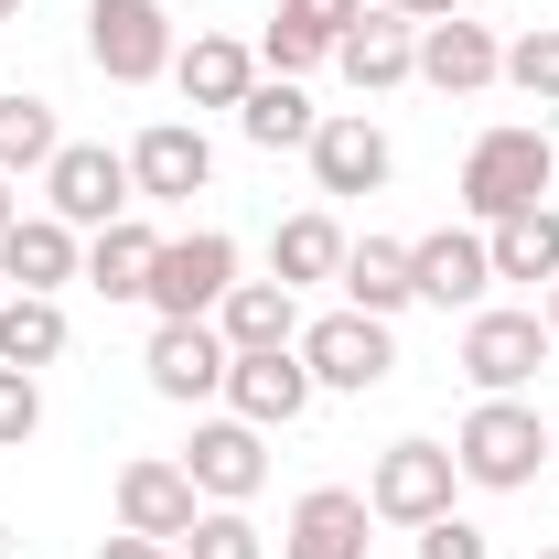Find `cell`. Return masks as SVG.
<instances>
[{
	"mask_svg": "<svg viewBox=\"0 0 559 559\" xmlns=\"http://www.w3.org/2000/svg\"><path fill=\"white\" fill-rule=\"evenodd\" d=\"M97 559H173V549H162V538H130V527H119V538H108Z\"/></svg>",
	"mask_w": 559,
	"mask_h": 559,
	"instance_id": "35",
	"label": "cell"
},
{
	"mask_svg": "<svg viewBox=\"0 0 559 559\" xmlns=\"http://www.w3.org/2000/svg\"><path fill=\"white\" fill-rule=\"evenodd\" d=\"M11 215H22V205H11V173H0V237H11Z\"/></svg>",
	"mask_w": 559,
	"mask_h": 559,
	"instance_id": "36",
	"label": "cell"
},
{
	"mask_svg": "<svg viewBox=\"0 0 559 559\" xmlns=\"http://www.w3.org/2000/svg\"><path fill=\"white\" fill-rule=\"evenodd\" d=\"M215 334H226V355L301 345V290H280V280H237V290L215 301Z\"/></svg>",
	"mask_w": 559,
	"mask_h": 559,
	"instance_id": "20",
	"label": "cell"
},
{
	"mask_svg": "<svg viewBox=\"0 0 559 559\" xmlns=\"http://www.w3.org/2000/svg\"><path fill=\"white\" fill-rule=\"evenodd\" d=\"M549 194H559V151L538 119H506V130H485L463 151V215L474 226H506V215L549 205Z\"/></svg>",
	"mask_w": 559,
	"mask_h": 559,
	"instance_id": "1",
	"label": "cell"
},
{
	"mask_svg": "<svg viewBox=\"0 0 559 559\" xmlns=\"http://www.w3.org/2000/svg\"><path fill=\"white\" fill-rule=\"evenodd\" d=\"M549 334H559V280H549Z\"/></svg>",
	"mask_w": 559,
	"mask_h": 559,
	"instance_id": "37",
	"label": "cell"
},
{
	"mask_svg": "<svg viewBox=\"0 0 559 559\" xmlns=\"http://www.w3.org/2000/svg\"><path fill=\"white\" fill-rule=\"evenodd\" d=\"M66 355V301L55 290H11L0 301V366H55Z\"/></svg>",
	"mask_w": 559,
	"mask_h": 559,
	"instance_id": "28",
	"label": "cell"
},
{
	"mask_svg": "<svg viewBox=\"0 0 559 559\" xmlns=\"http://www.w3.org/2000/svg\"><path fill=\"white\" fill-rule=\"evenodd\" d=\"M173 11L162 0H86V66L108 75V86H151V75H173Z\"/></svg>",
	"mask_w": 559,
	"mask_h": 559,
	"instance_id": "4",
	"label": "cell"
},
{
	"mask_svg": "<svg viewBox=\"0 0 559 559\" xmlns=\"http://www.w3.org/2000/svg\"><path fill=\"white\" fill-rule=\"evenodd\" d=\"M0 559H11V527H0Z\"/></svg>",
	"mask_w": 559,
	"mask_h": 559,
	"instance_id": "39",
	"label": "cell"
},
{
	"mask_svg": "<svg viewBox=\"0 0 559 559\" xmlns=\"http://www.w3.org/2000/svg\"><path fill=\"white\" fill-rule=\"evenodd\" d=\"M452 485H463L452 441H388L377 474H366V516H388V527H430V516H452Z\"/></svg>",
	"mask_w": 559,
	"mask_h": 559,
	"instance_id": "6",
	"label": "cell"
},
{
	"mask_svg": "<svg viewBox=\"0 0 559 559\" xmlns=\"http://www.w3.org/2000/svg\"><path fill=\"white\" fill-rule=\"evenodd\" d=\"M345 226H334V215L323 205H301V215H280L270 226V280L280 290H312V280H345Z\"/></svg>",
	"mask_w": 559,
	"mask_h": 559,
	"instance_id": "21",
	"label": "cell"
},
{
	"mask_svg": "<svg viewBox=\"0 0 559 559\" xmlns=\"http://www.w3.org/2000/svg\"><path fill=\"white\" fill-rule=\"evenodd\" d=\"M55 151H66L55 97H11V86H0V173H44Z\"/></svg>",
	"mask_w": 559,
	"mask_h": 559,
	"instance_id": "29",
	"label": "cell"
},
{
	"mask_svg": "<svg viewBox=\"0 0 559 559\" xmlns=\"http://www.w3.org/2000/svg\"><path fill=\"white\" fill-rule=\"evenodd\" d=\"M485 259H495V280H538L549 290L559 280V205H527L506 226H485Z\"/></svg>",
	"mask_w": 559,
	"mask_h": 559,
	"instance_id": "26",
	"label": "cell"
},
{
	"mask_svg": "<svg viewBox=\"0 0 559 559\" xmlns=\"http://www.w3.org/2000/svg\"><path fill=\"white\" fill-rule=\"evenodd\" d=\"M183 474H194L205 506H248V495L270 485V430H248L237 409L205 419V430H194V452H183Z\"/></svg>",
	"mask_w": 559,
	"mask_h": 559,
	"instance_id": "13",
	"label": "cell"
},
{
	"mask_svg": "<svg viewBox=\"0 0 559 559\" xmlns=\"http://www.w3.org/2000/svg\"><path fill=\"white\" fill-rule=\"evenodd\" d=\"M173 559H270V538L248 527V506H205V516L173 538Z\"/></svg>",
	"mask_w": 559,
	"mask_h": 559,
	"instance_id": "30",
	"label": "cell"
},
{
	"mask_svg": "<svg viewBox=\"0 0 559 559\" xmlns=\"http://www.w3.org/2000/svg\"><path fill=\"white\" fill-rule=\"evenodd\" d=\"M0 280H11V290H66V280H86V237H75L66 215H11Z\"/></svg>",
	"mask_w": 559,
	"mask_h": 559,
	"instance_id": "17",
	"label": "cell"
},
{
	"mask_svg": "<svg viewBox=\"0 0 559 559\" xmlns=\"http://www.w3.org/2000/svg\"><path fill=\"white\" fill-rule=\"evenodd\" d=\"M495 75H506V44H495L485 22H419V86H441V97H485Z\"/></svg>",
	"mask_w": 559,
	"mask_h": 559,
	"instance_id": "15",
	"label": "cell"
},
{
	"mask_svg": "<svg viewBox=\"0 0 559 559\" xmlns=\"http://www.w3.org/2000/svg\"><path fill=\"white\" fill-rule=\"evenodd\" d=\"M388 173H399V151H388V130L377 119H323L312 130V183L323 194H388Z\"/></svg>",
	"mask_w": 559,
	"mask_h": 559,
	"instance_id": "16",
	"label": "cell"
},
{
	"mask_svg": "<svg viewBox=\"0 0 559 559\" xmlns=\"http://www.w3.org/2000/svg\"><path fill=\"white\" fill-rule=\"evenodd\" d=\"M237 130L259 140V151H312V130H323V108L301 97V75H259V86L237 97Z\"/></svg>",
	"mask_w": 559,
	"mask_h": 559,
	"instance_id": "24",
	"label": "cell"
},
{
	"mask_svg": "<svg viewBox=\"0 0 559 559\" xmlns=\"http://www.w3.org/2000/svg\"><path fill=\"white\" fill-rule=\"evenodd\" d=\"M11 11H22V0H0V22H11Z\"/></svg>",
	"mask_w": 559,
	"mask_h": 559,
	"instance_id": "38",
	"label": "cell"
},
{
	"mask_svg": "<svg viewBox=\"0 0 559 559\" xmlns=\"http://www.w3.org/2000/svg\"><path fill=\"white\" fill-rule=\"evenodd\" d=\"M44 430V388H33V366H0V452H22Z\"/></svg>",
	"mask_w": 559,
	"mask_h": 559,
	"instance_id": "32",
	"label": "cell"
},
{
	"mask_svg": "<svg viewBox=\"0 0 559 559\" xmlns=\"http://www.w3.org/2000/svg\"><path fill=\"white\" fill-rule=\"evenodd\" d=\"M194 516H205V495H194V474H183L173 452H140V463H119V527H130V538H162V549H173Z\"/></svg>",
	"mask_w": 559,
	"mask_h": 559,
	"instance_id": "12",
	"label": "cell"
},
{
	"mask_svg": "<svg viewBox=\"0 0 559 559\" xmlns=\"http://www.w3.org/2000/svg\"><path fill=\"white\" fill-rule=\"evenodd\" d=\"M301 366H312V388H345V399H366V388H388V366H399V334L377 323V312H323V323H301Z\"/></svg>",
	"mask_w": 559,
	"mask_h": 559,
	"instance_id": "7",
	"label": "cell"
},
{
	"mask_svg": "<svg viewBox=\"0 0 559 559\" xmlns=\"http://www.w3.org/2000/svg\"><path fill=\"white\" fill-rule=\"evenodd\" d=\"M140 366H151V388L183 399V409H194V399H226V334H215V323H162Z\"/></svg>",
	"mask_w": 559,
	"mask_h": 559,
	"instance_id": "18",
	"label": "cell"
},
{
	"mask_svg": "<svg viewBox=\"0 0 559 559\" xmlns=\"http://www.w3.org/2000/svg\"><path fill=\"white\" fill-rule=\"evenodd\" d=\"M173 86H183L194 108H237V97L259 86V55H248L237 33H194V44L173 55Z\"/></svg>",
	"mask_w": 559,
	"mask_h": 559,
	"instance_id": "23",
	"label": "cell"
},
{
	"mask_svg": "<svg viewBox=\"0 0 559 559\" xmlns=\"http://www.w3.org/2000/svg\"><path fill=\"white\" fill-rule=\"evenodd\" d=\"M151 259H162V237H151L140 215H119V226H97V237H86V290L140 301V290H151Z\"/></svg>",
	"mask_w": 559,
	"mask_h": 559,
	"instance_id": "25",
	"label": "cell"
},
{
	"mask_svg": "<svg viewBox=\"0 0 559 559\" xmlns=\"http://www.w3.org/2000/svg\"><path fill=\"white\" fill-rule=\"evenodd\" d=\"M506 86H527V97L559 108V22H527V33L506 44Z\"/></svg>",
	"mask_w": 559,
	"mask_h": 559,
	"instance_id": "31",
	"label": "cell"
},
{
	"mask_svg": "<svg viewBox=\"0 0 559 559\" xmlns=\"http://www.w3.org/2000/svg\"><path fill=\"white\" fill-rule=\"evenodd\" d=\"M377 11H399V22H452L463 0H377Z\"/></svg>",
	"mask_w": 559,
	"mask_h": 559,
	"instance_id": "34",
	"label": "cell"
},
{
	"mask_svg": "<svg viewBox=\"0 0 559 559\" xmlns=\"http://www.w3.org/2000/svg\"><path fill=\"white\" fill-rule=\"evenodd\" d=\"M538 559H559V549H538Z\"/></svg>",
	"mask_w": 559,
	"mask_h": 559,
	"instance_id": "40",
	"label": "cell"
},
{
	"mask_svg": "<svg viewBox=\"0 0 559 559\" xmlns=\"http://www.w3.org/2000/svg\"><path fill=\"white\" fill-rule=\"evenodd\" d=\"M549 205H559V194H549Z\"/></svg>",
	"mask_w": 559,
	"mask_h": 559,
	"instance_id": "41",
	"label": "cell"
},
{
	"mask_svg": "<svg viewBox=\"0 0 559 559\" xmlns=\"http://www.w3.org/2000/svg\"><path fill=\"white\" fill-rule=\"evenodd\" d=\"M280 559H366V495L355 485H312L280 527Z\"/></svg>",
	"mask_w": 559,
	"mask_h": 559,
	"instance_id": "19",
	"label": "cell"
},
{
	"mask_svg": "<svg viewBox=\"0 0 559 559\" xmlns=\"http://www.w3.org/2000/svg\"><path fill=\"white\" fill-rule=\"evenodd\" d=\"M409 290L441 301V312H485V290H495L485 226H430V237H409Z\"/></svg>",
	"mask_w": 559,
	"mask_h": 559,
	"instance_id": "10",
	"label": "cell"
},
{
	"mask_svg": "<svg viewBox=\"0 0 559 559\" xmlns=\"http://www.w3.org/2000/svg\"><path fill=\"white\" fill-rule=\"evenodd\" d=\"M549 345H559L549 312H474V323H463V377H474L485 399H516V388L549 366Z\"/></svg>",
	"mask_w": 559,
	"mask_h": 559,
	"instance_id": "8",
	"label": "cell"
},
{
	"mask_svg": "<svg viewBox=\"0 0 559 559\" xmlns=\"http://www.w3.org/2000/svg\"><path fill=\"white\" fill-rule=\"evenodd\" d=\"M334 66H345V86H409L419 75V22H399V11H366L345 44H334Z\"/></svg>",
	"mask_w": 559,
	"mask_h": 559,
	"instance_id": "22",
	"label": "cell"
},
{
	"mask_svg": "<svg viewBox=\"0 0 559 559\" xmlns=\"http://www.w3.org/2000/svg\"><path fill=\"white\" fill-rule=\"evenodd\" d=\"M226 290H237V237H226V226H194V237H162L140 301H151L162 323H215Z\"/></svg>",
	"mask_w": 559,
	"mask_h": 559,
	"instance_id": "3",
	"label": "cell"
},
{
	"mask_svg": "<svg viewBox=\"0 0 559 559\" xmlns=\"http://www.w3.org/2000/svg\"><path fill=\"white\" fill-rule=\"evenodd\" d=\"M215 183V140L194 130V119H151V130L130 140V194L140 205H194Z\"/></svg>",
	"mask_w": 559,
	"mask_h": 559,
	"instance_id": "9",
	"label": "cell"
},
{
	"mask_svg": "<svg viewBox=\"0 0 559 559\" xmlns=\"http://www.w3.org/2000/svg\"><path fill=\"white\" fill-rule=\"evenodd\" d=\"M452 463H463V485H485V495H527L538 463H559V441L527 399H474V419L452 430Z\"/></svg>",
	"mask_w": 559,
	"mask_h": 559,
	"instance_id": "2",
	"label": "cell"
},
{
	"mask_svg": "<svg viewBox=\"0 0 559 559\" xmlns=\"http://www.w3.org/2000/svg\"><path fill=\"white\" fill-rule=\"evenodd\" d=\"M355 22H366V0H280L270 33H259V66H270V75H312V66H334V44H345Z\"/></svg>",
	"mask_w": 559,
	"mask_h": 559,
	"instance_id": "14",
	"label": "cell"
},
{
	"mask_svg": "<svg viewBox=\"0 0 559 559\" xmlns=\"http://www.w3.org/2000/svg\"><path fill=\"white\" fill-rule=\"evenodd\" d=\"M323 388H312V366L301 345H270V355H226V409L248 419V430H290V419L312 409Z\"/></svg>",
	"mask_w": 559,
	"mask_h": 559,
	"instance_id": "11",
	"label": "cell"
},
{
	"mask_svg": "<svg viewBox=\"0 0 559 559\" xmlns=\"http://www.w3.org/2000/svg\"><path fill=\"white\" fill-rule=\"evenodd\" d=\"M345 301L377 312V323L409 312V301H419V290H409V248H399V237H355V248H345Z\"/></svg>",
	"mask_w": 559,
	"mask_h": 559,
	"instance_id": "27",
	"label": "cell"
},
{
	"mask_svg": "<svg viewBox=\"0 0 559 559\" xmlns=\"http://www.w3.org/2000/svg\"><path fill=\"white\" fill-rule=\"evenodd\" d=\"M140 194H130V151H108V140H66L55 162H44V215H66L75 237H97V226H119Z\"/></svg>",
	"mask_w": 559,
	"mask_h": 559,
	"instance_id": "5",
	"label": "cell"
},
{
	"mask_svg": "<svg viewBox=\"0 0 559 559\" xmlns=\"http://www.w3.org/2000/svg\"><path fill=\"white\" fill-rule=\"evenodd\" d=\"M419 559H495V538L474 527V516H430V527H409Z\"/></svg>",
	"mask_w": 559,
	"mask_h": 559,
	"instance_id": "33",
	"label": "cell"
}]
</instances>
